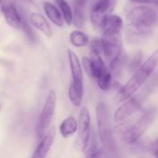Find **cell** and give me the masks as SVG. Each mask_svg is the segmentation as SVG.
Here are the masks:
<instances>
[{
	"label": "cell",
	"mask_w": 158,
	"mask_h": 158,
	"mask_svg": "<svg viewBox=\"0 0 158 158\" xmlns=\"http://www.w3.org/2000/svg\"><path fill=\"white\" fill-rule=\"evenodd\" d=\"M85 22H86V17L84 14V8L74 6L72 24L77 29H81L85 25Z\"/></svg>",
	"instance_id": "44dd1931"
},
{
	"label": "cell",
	"mask_w": 158,
	"mask_h": 158,
	"mask_svg": "<svg viewBox=\"0 0 158 158\" xmlns=\"http://www.w3.org/2000/svg\"><path fill=\"white\" fill-rule=\"evenodd\" d=\"M82 67L91 77L96 80L100 76H102L106 71H107V69L102 58V56L93 52H91L89 58L83 57Z\"/></svg>",
	"instance_id": "9c48e42d"
},
{
	"label": "cell",
	"mask_w": 158,
	"mask_h": 158,
	"mask_svg": "<svg viewBox=\"0 0 158 158\" xmlns=\"http://www.w3.org/2000/svg\"><path fill=\"white\" fill-rule=\"evenodd\" d=\"M68 58L71 72L72 81L73 83H83V70H82V65L80 61L79 56L77 54L69 49L68 50Z\"/></svg>",
	"instance_id": "4fadbf2b"
},
{
	"label": "cell",
	"mask_w": 158,
	"mask_h": 158,
	"mask_svg": "<svg viewBox=\"0 0 158 158\" xmlns=\"http://www.w3.org/2000/svg\"><path fill=\"white\" fill-rule=\"evenodd\" d=\"M91 45V52L101 55L103 54V44H102V41L101 38H94L93 39V41L90 44Z\"/></svg>",
	"instance_id": "484cf974"
},
{
	"label": "cell",
	"mask_w": 158,
	"mask_h": 158,
	"mask_svg": "<svg viewBox=\"0 0 158 158\" xmlns=\"http://www.w3.org/2000/svg\"><path fill=\"white\" fill-rule=\"evenodd\" d=\"M21 31L24 32V34L26 35V37L28 38V40L30 42H31V43H35L36 42V36H35L34 31L32 30V28L31 27L29 22L25 20V19H23V22H22Z\"/></svg>",
	"instance_id": "cb8c5ba5"
},
{
	"label": "cell",
	"mask_w": 158,
	"mask_h": 158,
	"mask_svg": "<svg viewBox=\"0 0 158 158\" xmlns=\"http://www.w3.org/2000/svg\"><path fill=\"white\" fill-rule=\"evenodd\" d=\"M2 15L4 16L6 22L11 28L15 30H21L24 18L13 3L6 4L2 11Z\"/></svg>",
	"instance_id": "8fae6325"
},
{
	"label": "cell",
	"mask_w": 158,
	"mask_h": 158,
	"mask_svg": "<svg viewBox=\"0 0 158 158\" xmlns=\"http://www.w3.org/2000/svg\"><path fill=\"white\" fill-rule=\"evenodd\" d=\"M44 10L47 17V19L56 26L62 27L64 25V19L63 17L58 9L57 6H56L51 2H44Z\"/></svg>",
	"instance_id": "2e32d148"
},
{
	"label": "cell",
	"mask_w": 158,
	"mask_h": 158,
	"mask_svg": "<svg viewBox=\"0 0 158 158\" xmlns=\"http://www.w3.org/2000/svg\"><path fill=\"white\" fill-rule=\"evenodd\" d=\"M123 27V19L115 14H110L106 17L104 21L102 31L105 35L112 34H121V30Z\"/></svg>",
	"instance_id": "5bb4252c"
},
{
	"label": "cell",
	"mask_w": 158,
	"mask_h": 158,
	"mask_svg": "<svg viewBox=\"0 0 158 158\" xmlns=\"http://www.w3.org/2000/svg\"><path fill=\"white\" fill-rule=\"evenodd\" d=\"M158 84V74L156 75L153 80H151L145 87L138 94H135L133 96L129 98L124 102V104L118 108L114 115V120L115 122L120 123L125 121L128 118H130L131 115H133L135 112H137L143 106V102L146 100V98L153 93V91L156 89Z\"/></svg>",
	"instance_id": "3957f363"
},
{
	"label": "cell",
	"mask_w": 158,
	"mask_h": 158,
	"mask_svg": "<svg viewBox=\"0 0 158 158\" xmlns=\"http://www.w3.org/2000/svg\"><path fill=\"white\" fill-rule=\"evenodd\" d=\"M132 3L143 5H158V0H129Z\"/></svg>",
	"instance_id": "4316f807"
},
{
	"label": "cell",
	"mask_w": 158,
	"mask_h": 158,
	"mask_svg": "<svg viewBox=\"0 0 158 158\" xmlns=\"http://www.w3.org/2000/svg\"><path fill=\"white\" fill-rule=\"evenodd\" d=\"M77 131H78V121L72 116L66 118L59 126V133L65 139L71 137Z\"/></svg>",
	"instance_id": "e0dca14e"
},
{
	"label": "cell",
	"mask_w": 158,
	"mask_h": 158,
	"mask_svg": "<svg viewBox=\"0 0 158 158\" xmlns=\"http://www.w3.org/2000/svg\"><path fill=\"white\" fill-rule=\"evenodd\" d=\"M142 60H143V53L142 52H138L137 54H135V56H133V58L130 62V65H129L130 70L134 73L141 67V65L143 64Z\"/></svg>",
	"instance_id": "d4e9b609"
},
{
	"label": "cell",
	"mask_w": 158,
	"mask_h": 158,
	"mask_svg": "<svg viewBox=\"0 0 158 158\" xmlns=\"http://www.w3.org/2000/svg\"><path fill=\"white\" fill-rule=\"evenodd\" d=\"M86 158H118L116 152L108 151L106 148L99 147L97 150H95L94 153H92L90 156H86Z\"/></svg>",
	"instance_id": "603a6c76"
},
{
	"label": "cell",
	"mask_w": 158,
	"mask_h": 158,
	"mask_svg": "<svg viewBox=\"0 0 158 158\" xmlns=\"http://www.w3.org/2000/svg\"><path fill=\"white\" fill-rule=\"evenodd\" d=\"M69 42L75 47H83L89 44L90 38L85 32L80 30H75L69 34Z\"/></svg>",
	"instance_id": "d6986e66"
},
{
	"label": "cell",
	"mask_w": 158,
	"mask_h": 158,
	"mask_svg": "<svg viewBox=\"0 0 158 158\" xmlns=\"http://www.w3.org/2000/svg\"><path fill=\"white\" fill-rule=\"evenodd\" d=\"M96 120L98 129V137L102 146L108 151L116 152V143L110 122L109 112L104 103H99L96 106Z\"/></svg>",
	"instance_id": "277c9868"
},
{
	"label": "cell",
	"mask_w": 158,
	"mask_h": 158,
	"mask_svg": "<svg viewBox=\"0 0 158 158\" xmlns=\"http://www.w3.org/2000/svg\"><path fill=\"white\" fill-rule=\"evenodd\" d=\"M78 143L82 150L91 133V115L87 106H82L80 111L78 120Z\"/></svg>",
	"instance_id": "30bf717a"
},
{
	"label": "cell",
	"mask_w": 158,
	"mask_h": 158,
	"mask_svg": "<svg viewBox=\"0 0 158 158\" xmlns=\"http://www.w3.org/2000/svg\"><path fill=\"white\" fill-rule=\"evenodd\" d=\"M154 155H155V156H156V157L158 158V149L157 150H156V152H155V154H154Z\"/></svg>",
	"instance_id": "4dcf8cb0"
},
{
	"label": "cell",
	"mask_w": 158,
	"mask_h": 158,
	"mask_svg": "<svg viewBox=\"0 0 158 158\" xmlns=\"http://www.w3.org/2000/svg\"><path fill=\"white\" fill-rule=\"evenodd\" d=\"M158 66V48L141 65V67L133 73L132 77L118 91L116 101L118 103L125 102L133 96L140 88L149 80Z\"/></svg>",
	"instance_id": "7a4b0ae2"
},
{
	"label": "cell",
	"mask_w": 158,
	"mask_h": 158,
	"mask_svg": "<svg viewBox=\"0 0 158 158\" xmlns=\"http://www.w3.org/2000/svg\"><path fill=\"white\" fill-rule=\"evenodd\" d=\"M84 94V85L83 83H73L71 82L69 88V98L70 103L79 107L81 106Z\"/></svg>",
	"instance_id": "ac0fdd59"
},
{
	"label": "cell",
	"mask_w": 158,
	"mask_h": 158,
	"mask_svg": "<svg viewBox=\"0 0 158 158\" xmlns=\"http://www.w3.org/2000/svg\"><path fill=\"white\" fill-rule=\"evenodd\" d=\"M97 85L102 91H108L112 85V74L110 71H106L97 80Z\"/></svg>",
	"instance_id": "7402d4cb"
},
{
	"label": "cell",
	"mask_w": 158,
	"mask_h": 158,
	"mask_svg": "<svg viewBox=\"0 0 158 158\" xmlns=\"http://www.w3.org/2000/svg\"><path fill=\"white\" fill-rule=\"evenodd\" d=\"M1 109H2V106H1V104H0V112H1Z\"/></svg>",
	"instance_id": "1f68e13d"
},
{
	"label": "cell",
	"mask_w": 158,
	"mask_h": 158,
	"mask_svg": "<svg viewBox=\"0 0 158 158\" xmlns=\"http://www.w3.org/2000/svg\"><path fill=\"white\" fill-rule=\"evenodd\" d=\"M87 2H88V0H74V6L84 8Z\"/></svg>",
	"instance_id": "83f0119b"
},
{
	"label": "cell",
	"mask_w": 158,
	"mask_h": 158,
	"mask_svg": "<svg viewBox=\"0 0 158 158\" xmlns=\"http://www.w3.org/2000/svg\"><path fill=\"white\" fill-rule=\"evenodd\" d=\"M101 41L103 44V54L109 61V64L115 61L123 53L121 34H103Z\"/></svg>",
	"instance_id": "ba28073f"
},
{
	"label": "cell",
	"mask_w": 158,
	"mask_h": 158,
	"mask_svg": "<svg viewBox=\"0 0 158 158\" xmlns=\"http://www.w3.org/2000/svg\"><path fill=\"white\" fill-rule=\"evenodd\" d=\"M56 139V130L55 128H51L45 135L40 140L39 144L37 145L35 151L32 154L31 158H45L49 153L51 147Z\"/></svg>",
	"instance_id": "7c38bea8"
},
{
	"label": "cell",
	"mask_w": 158,
	"mask_h": 158,
	"mask_svg": "<svg viewBox=\"0 0 158 158\" xmlns=\"http://www.w3.org/2000/svg\"><path fill=\"white\" fill-rule=\"evenodd\" d=\"M6 2L5 0H0V13L1 14H2V11H3L4 6H6Z\"/></svg>",
	"instance_id": "f1b7e54d"
},
{
	"label": "cell",
	"mask_w": 158,
	"mask_h": 158,
	"mask_svg": "<svg viewBox=\"0 0 158 158\" xmlns=\"http://www.w3.org/2000/svg\"><path fill=\"white\" fill-rule=\"evenodd\" d=\"M156 116V109L155 107L147 109L135 123L129 127L127 131L124 133V138L127 143L133 144L138 142L139 139L143 135V133H145V131L154 122Z\"/></svg>",
	"instance_id": "8992f818"
},
{
	"label": "cell",
	"mask_w": 158,
	"mask_h": 158,
	"mask_svg": "<svg viewBox=\"0 0 158 158\" xmlns=\"http://www.w3.org/2000/svg\"><path fill=\"white\" fill-rule=\"evenodd\" d=\"M56 94L55 91H49L36 124V135L39 141L48 131L47 130L51 125L56 111Z\"/></svg>",
	"instance_id": "5b68a950"
},
{
	"label": "cell",
	"mask_w": 158,
	"mask_h": 158,
	"mask_svg": "<svg viewBox=\"0 0 158 158\" xmlns=\"http://www.w3.org/2000/svg\"><path fill=\"white\" fill-rule=\"evenodd\" d=\"M30 23L43 34H44L47 38L53 37V30L51 28L50 23L44 18V15L37 12H32L30 15Z\"/></svg>",
	"instance_id": "9a60e30c"
},
{
	"label": "cell",
	"mask_w": 158,
	"mask_h": 158,
	"mask_svg": "<svg viewBox=\"0 0 158 158\" xmlns=\"http://www.w3.org/2000/svg\"><path fill=\"white\" fill-rule=\"evenodd\" d=\"M21 1L26 2V3H32L33 2V0H21Z\"/></svg>",
	"instance_id": "f546056e"
},
{
	"label": "cell",
	"mask_w": 158,
	"mask_h": 158,
	"mask_svg": "<svg viewBox=\"0 0 158 158\" xmlns=\"http://www.w3.org/2000/svg\"><path fill=\"white\" fill-rule=\"evenodd\" d=\"M117 0H96L90 11V20L95 30H102L105 19L115 8Z\"/></svg>",
	"instance_id": "52a82bcc"
},
{
	"label": "cell",
	"mask_w": 158,
	"mask_h": 158,
	"mask_svg": "<svg viewBox=\"0 0 158 158\" xmlns=\"http://www.w3.org/2000/svg\"><path fill=\"white\" fill-rule=\"evenodd\" d=\"M127 21L128 40L138 43L151 33L152 28L158 22V13L151 6H135L127 14Z\"/></svg>",
	"instance_id": "6da1fadb"
},
{
	"label": "cell",
	"mask_w": 158,
	"mask_h": 158,
	"mask_svg": "<svg viewBox=\"0 0 158 158\" xmlns=\"http://www.w3.org/2000/svg\"><path fill=\"white\" fill-rule=\"evenodd\" d=\"M62 17L64 19V22L67 23V25L72 24V19H73V10L69 4L66 0H55Z\"/></svg>",
	"instance_id": "ffe728a7"
}]
</instances>
